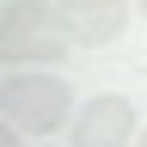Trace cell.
<instances>
[{"mask_svg":"<svg viewBox=\"0 0 147 147\" xmlns=\"http://www.w3.org/2000/svg\"><path fill=\"white\" fill-rule=\"evenodd\" d=\"M0 147H18V129H6V135H0Z\"/></svg>","mask_w":147,"mask_h":147,"instance_id":"obj_5","label":"cell"},{"mask_svg":"<svg viewBox=\"0 0 147 147\" xmlns=\"http://www.w3.org/2000/svg\"><path fill=\"white\" fill-rule=\"evenodd\" d=\"M141 18H147V0H141Z\"/></svg>","mask_w":147,"mask_h":147,"instance_id":"obj_7","label":"cell"},{"mask_svg":"<svg viewBox=\"0 0 147 147\" xmlns=\"http://www.w3.org/2000/svg\"><path fill=\"white\" fill-rule=\"evenodd\" d=\"M67 135H74V147H123V141H135V104L123 92H98L74 110Z\"/></svg>","mask_w":147,"mask_h":147,"instance_id":"obj_3","label":"cell"},{"mask_svg":"<svg viewBox=\"0 0 147 147\" xmlns=\"http://www.w3.org/2000/svg\"><path fill=\"white\" fill-rule=\"evenodd\" d=\"M67 25L49 0H12L0 12V55L6 67H55L67 55Z\"/></svg>","mask_w":147,"mask_h":147,"instance_id":"obj_1","label":"cell"},{"mask_svg":"<svg viewBox=\"0 0 147 147\" xmlns=\"http://www.w3.org/2000/svg\"><path fill=\"white\" fill-rule=\"evenodd\" d=\"M55 12H61V25L80 49L117 43L123 25H129V0H55Z\"/></svg>","mask_w":147,"mask_h":147,"instance_id":"obj_4","label":"cell"},{"mask_svg":"<svg viewBox=\"0 0 147 147\" xmlns=\"http://www.w3.org/2000/svg\"><path fill=\"white\" fill-rule=\"evenodd\" d=\"M0 110H6V129H18V135H55L74 110V92H67L61 74H31L25 67V74H6Z\"/></svg>","mask_w":147,"mask_h":147,"instance_id":"obj_2","label":"cell"},{"mask_svg":"<svg viewBox=\"0 0 147 147\" xmlns=\"http://www.w3.org/2000/svg\"><path fill=\"white\" fill-rule=\"evenodd\" d=\"M135 147H147V129H141V135H135Z\"/></svg>","mask_w":147,"mask_h":147,"instance_id":"obj_6","label":"cell"}]
</instances>
